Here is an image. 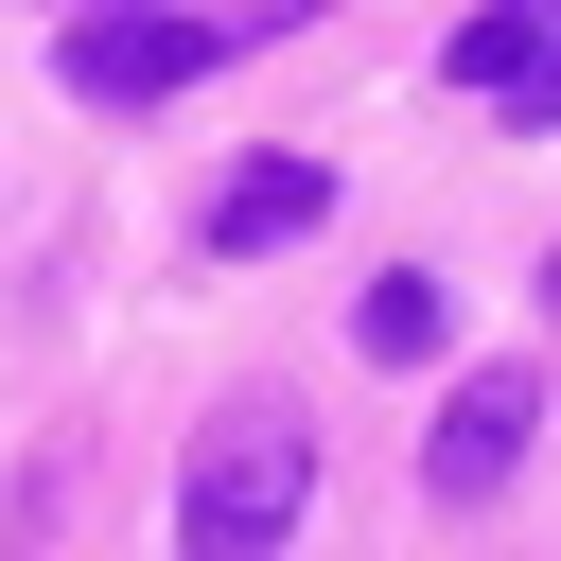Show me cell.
<instances>
[{"label": "cell", "instance_id": "277c9868", "mask_svg": "<svg viewBox=\"0 0 561 561\" xmlns=\"http://www.w3.org/2000/svg\"><path fill=\"white\" fill-rule=\"evenodd\" d=\"M473 105H508V123H561V0H491V18H456V53H438Z\"/></svg>", "mask_w": 561, "mask_h": 561}, {"label": "cell", "instance_id": "52a82bcc", "mask_svg": "<svg viewBox=\"0 0 561 561\" xmlns=\"http://www.w3.org/2000/svg\"><path fill=\"white\" fill-rule=\"evenodd\" d=\"M228 18H245V35H263V18H298V0H228Z\"/></svg>", "mask_w": 561, "mask_h": 561}, {"label": "cell", "instance_id": "7a4b0ae2", "mask_svg": "<svg viewBox=\"0 0 561 561\" xmlns=\"http://www.w3.org/2000/svg\"><path fill=\"white\" fill-rule=\"evenodd\" d=\"M228 35H245V18H210V0H105V18H70L53 70H70L88 105H158V88H193Z\"/></svg>", "mask_w": 561, "mask_h": 561}, {"label": "cell", "instance_id": "5b68a950", "mask_svg": "<svg viewBox=\"0 0 561 561\" xmlns=\"http://www.w3.org/2000/svg\"><path fill=\"white\" fill-rule=\"evenodd\" d=\"M298 228H316V158H245L210 193V245H298Z\"/></svg>", "mask_w": 561, "mask_h": 561}, {"label": "cell", "instance_id": "6da1fadb", "mask_svg": "<svg viewBox=\"0 0 561 561\" xmlns=\"http://www.w3.org/2000/svg\"><path fill=\"white\" fill-rule=\"evenodd\" d=\"M316 508V421L298 403H228L175 473V543L193 561H280V526Z\"/></svg>", "mask_w": 561, "mask_h": 561}, {"label": "cell", "instance_id": "8992f818", "mask_svg": "<svg viewBox=\"0 0 561 561\" xmlns=\"http://www.w3.org/2000/svg\"><path fill=\"white\" fill-rule=\"evenodd\" d=\"M351 333H368L386 368H421V351H438V280H368V316H351Z\"/></svg>", "mask_w": 561, "mask_h": 561}, {"label": "cell", "instance_id": "3957f363", "mask_svg": "<svg viewBox=\"0 0 561 561\" xmlns=\"http://www.w3.org/2000/svg\"><path fill=\"white\" fill-rule=\"evenodd\" d=\"M526 421H543V368H473V386L438 403V438H421V491H438V508L508 491V473H526Z\"/></svg>", "mask_w": 561, "mask_h": 561}]
</instances>
